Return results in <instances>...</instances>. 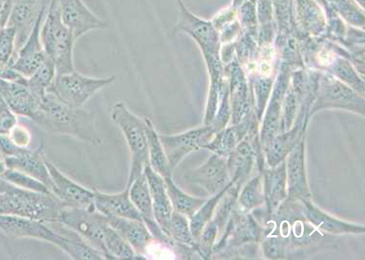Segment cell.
<instances>
[{
	"instance_id": "cell-18",
	"label": "cell",
	"mask_w": 365,
	"mask_h": 260,
	"mask_svg": "<svg viewBox=\"0 0 365 260\" xmlns=\"http://www.w3.org/2000/svg\"><path fill=\"white\" fill-rule=\"evenodd\" d=\"M107 219L108 224L127 241L135 254L140 258L145 259L155 239L144 222L118 217H107Z\"/></svg>"
},
{
	"instance_id": "cell-22",
	"label": "cell",
	"mask_w": 365,
	"mask_h": 260,
	"mask_svg": "<svg viewBox=\"0 0 365 260\" xmlns=\"http://www.w3.org/2000/svg\"><path fill=\"white\" fill-rule=\"evenodd\" d=\"M173 211L185 215L188 219L207 200L192 196L177 186L173 176L163 178Z\"/></svg>"
},
{
	"instance_id": "cell-33",
	"label": "cell",
	"mask_w": 365,
	"mask_h": 260,
	"mask_svg": "<svg viewBox=\"0 0 365 260\" xmlns=\"http://www.w3.org/2000/svg\"><path fill=\"white\" fill-rule=\"evenodd\" d=\"M25 148L16 145L8 135L0 134V153L4 157L16 156Z\"/></svg>"
},
{
	"instance_id": "cell-29",
	"label": "cell",
	"mask_w": 365,
	"mask_h": 260,
	"mask_svg": "<svg viewBox=\"0 0 365 260\" xmlns=\"http://www.w3.org/2000/svg\"><path fill=\"white\" fill-rule=\"evenodd\" d=\"M261 176L250 179L244 186L238 198L239 209L241 211H249L259 206L264 197Z\"/></svg>"
},
{
	"instance_id": "cell-35",
	"label": "cell",
	"mask_w": 365,
	"mask_h": 260,
	"mask_svg": "<svg viewBox=\"0 0 365 260\" xmlns=\"http://www.w3.org/2000/svg\"><path fill=\"white\" fill-rule=\"evenodd\" d=\"M13 0H0V28L8 22Z\"/></svg>"
},
{
	"instance_id": "cell-31",
	"label": "cell",
	"mask_w": 365,
	"mask_h": 260,
	"mask_svg": "<svg viewBox=\"0 0 365 260\" xmlns=\"http://www.w3.org/2000/svg\"><path fill=\"white\" fill-rule=\"evenodd\" d=\"M16 32L14 27L5 26L0 28V64L12 65L16 57Z\"/></svg>"
},
{
	"instance_id": "cell-23",
	"label": "cell",
	"mask_w": 365,
	"mask_h": 260,
	"mask_svg": "<svg viewBox=\"0 0 365 260\" xmlns=\"http://www.w3.org/2000/svg\"><path fill=\"white\" fill-rule=\"evenodd\" d=\"M146 120L150 166L163 178L171 176L173 172L169 167L159 134L152 121L148 118Z\"/></svg>"
},
{
	"instance_id": "cell-11",
	"label": "cell",
	"mask_w": 365,
	"mask_h": 260,
	"mask_svg": "<svg viewBox=\"0 0 365 260\" xmlns=\"http://www.w3.org/2000/svg\"><path fill=\"white\" fill-rule=\"evenodd\" d=\"M45 163L54 185L53 194L66 206L95 209L94 190L88 189L61 173L45 158Z\"/></svg>"
},
{
	"instance_id": "cell-36",
	"label": "cell",
	"mask_w": 365,
	"mask_h": 260,
	"mask_svg": "<svg viewBox=\"0 0 365 260\" xmlns=\"http://www.w3.org/2000/svg\"><path fill=\"white\" fill-rule=\"evenodd\" d=\"M18 187L0 176V194L11 192Z\"/></svg>"
},
{
	"instance_id": "cell-24",
	"label": "cell",
	"mask_w": 365,
	"mask_h": 260,
	"mask_svg": "<svg viewBox=\"0 0 365 260\" xmlns=\"http://www.w3.org/2000/svg\"><path fill=\"white\" fill-rule=\"evenodd\" d=\"M306 213L312 223L330 233L363 232L360 231L359 226L334 219L309 203L306 205Z\"/></svg>"
},
{
	"instance_id": "cell-38",
	"label": "cell",
	"mask_w": 365,
	"mask_h": 260,
	"mask_svg": "<svg viewBox=\"0 0 365 260\" xmlns=\"http://www.w3.org/2000/svg\"><path fill=\"white\" fill-rule=\"evenodd\" d=\"M247 0H233V6L235 7L240 6L243 3H245Z\"/></svg>"
},
{
	"instance_id": "cell-19",
	"label": "cell",
	"mask_w": 365,
	"mask_h": 260,
	"mask_svg": "<svg viewBox=\"0 0 365 260\" xmlns=\"http://www.w3.org/2000/svg\"><path fill=\"white\" fill-rule=\"evenodd\" d=\"M285 169L289 194L293 196L307 194L308 186L305 175L304 149L302 144L292 147L287 154Z\"/></svg>"
},
{
	"instance_id": "cell-25",
	"label": "cell",
	"mask_w": 365,
	"mask_h": 260,
	"mask_svg": "<svg viewBox=\"0 0 365 260\" xmlns=\"http://www.w3.org/2000/svg\"><path fill=\"white\" fill-rule=\"evenodd\" d=\"M103 243L110 259H140L127 241L109 224L104 231Z\"/></svg>"
},
{
	"instance_id": "cell-39",
	"label": "cell",
	"mask_w": 365,
	"mask_h": 260,
	"mask_svg": "<svg viewBox=\"0 0 365 260\" xmlns=\"http://www.w3.org/2000/svg\"><path fill=\"white\" fill-rule=\"evenodd\" d=\"M355 1L363 7L364 0H355Z\"/></svg>"
},
{
	"instance_id": "cell-14",
	"label": "cell",
	"mask_w": 365,
	"mask_h": 260,
	"mask_svg": "<svg viewBox=\"0 0 365 260\" xmlns=\"http://www.w3.org/2000/svg\"><path fill=\"white\" fill-rule=\"evenodd\" d=\"M45 158L43 147L40 146L35 151L26 147L19 155L4 157V161L8 169L19 171L36 179L53 194L54 185L46 167Z\"/></svg>"
},
{
	"instance_id": "cell-15",
	"label": "cell",
	"mask_w": 365,
	"mask_h": 260,
	"mask_svg": "<svg viewBox=\"0 0 365 260\" xmlns=\"http://www.w3.org/2000/svg\"><path fill=\"white\" fill-rule=\"evenodd\" d=\"M128 192L131 201L153 238L160 241L172 240L162 231L155 219L151 196L144 173L133 181Z\"/></svg>"
},
{
	"instance_id": "cell-8",
	"label": "cell",
	"mask_w": 365,
	"mask_h": 260,
	"mask_svg": "<svg viewBox=\"0 0 365 260\" xmlns=\"http://www.w3.org/2000/svg\"><path fill=\"white\" fill-rule=\"evenodd\" d=\"M184 178L188 184L200 186L212 196L232 182L225 157L214 153L200 166L187 171Z\"/></svg>"
},
{
	"instance_id": "cell-37",
	"label": "cell",
	"mask_w": 365,
	"mask_h": 260,
	"mask_svg": "<svg viewBox=\"0 0 365 260\" xmlns=\"http://www.w3.org/2000/svg\"><path fill=\"white\" fill-rule=\"evenodd\" d=\"M7 167L4 161L0 160V176L6 170Z\"/></svg>"
},
{
	"instance_id": "cell-27",
	"label": "cell",
	"mask_w": 365,
	"mask_h": 260,
	"mask_svg": "<svg viewBox=\"0 0 365 260\" xmlns=\"http://www.w3.org/2000/svg\"><path fill=\"white\" fill-rule=\"evenodd\" d=\"M228 186L222 191L207 199L205 203L189 219L190 231L196 241L204 227L212 219L217 204Z\"/></svg>"
},
{
	"instance_id": "cell-16",
	"label": "cell",
	"mask_w": 365,
	"mask_h": 260,
	"mask_svg": "<svg viewBox=\"0 0 365 260\" xmlns=\"http://www.w3.org/2000/svg\"><path fill=\"white\" fill-rule=\"evenodd\" d=\"M93 206L97 211L107 217L143 221L126 188L118 193H105L94 189Z\"/></svg>"
},
{
	"instance_id": "cell-21",
	"label": "cell",
	"mask_w": 365,
	"mask_h": 260,
	"mask_svg": "<svg viewBox=\"0 0 365 260\" xmlns=\"http://www.w3.org/2000/svg\"><path fill=\"white\" fill-rule=\"evenodd\" d=\"M286 186L285 163H280L265 172L264 194L270 211L285 199Z\"/></svg>"
},
{
	"instance_id": "cell-9",
	"label": "cell",
	"mask_w": 365,
	"mask_h": 260,
	"mask_svg": "<svg viewBox=\"0 0 365 260\" xmlns=\"http://www.w3.org/2000/svg\"><path fill=\"white\" fill-rule=\"evenodd\" d=\"M51 0H13L7 26L16 32V54L25 43L38 21L44 16Z\"/></svg>"
},
{
	"instance_id": "cell-4",
	"label": "cell",
	"mask_w": 365,
	"mask_h": 260,
	"mask_svg": "<svg viewBox=\"0 0 365 260\" xmlns=\"http://www.w3.org/2000/svg\"><path fill=\"white\" fill-rule=\"evenodd\" d=\"M115 75L106 77H93L82 74L76 70L62 74H56L48 89L66 104L80 108L97 92L112 84Z\"/></svg>"
},
{
	"instance_id": "cell-26",
	"label": "cell",
	"mask_w": 365,
	"mask_h": 260,
	"mask_svg": "<svg viewBox=\"0 0 365 260\" xmlns=\"http://www.w3.org/2000/svg\"><path fill=\"white\" fill-rule=\"evenodd\" d=\"M56 75L55 65L48 57L41 66L28 79L26 84L41 101L51 86Z\"/></svg>"
},
{
	"instance_id": "cell-6",
	"label": "cell",
	"mask_w": 365,
	"mask_h": 260,
	"mask_svg": "<svg viewBox=\"0 0 365 260\" xmlns=\"http://www.w3.org/2000/svg\"><path fill=\"white\" fill-rule=\"evenodd\" d=\"M0 230L13 239L31 237L48 241L65 252L72 241L66 231H56L44 222L16 215L0 214Z\"/></svg>"
},
{
	"instance_id": "cell-5",
	"label": "cell",
	"mask_w": 365,
	"mask_h": 260,
	"mask_svg": "<svg viewBox=\"0 0 365 260\" xmlns=\"http://www.w3.org/2000/svg\"><path fill=\"white\" fill-rule=\"evenodd\" d=\"M58 221L76 232L107 259H110L103 243L104 231L108 224L106 216L96 209L64 206L60 212Z\"/></svg>"
},
{
	"instance_id": "cell-30",
	"label": "cell",
	"mask_w": 365,
	"mask_h": 260,
	"mask_svg": "<svg viewBox=\"0 0 365 260\" xmlns=\"http://www.w3.org/2000/svg\"><path fill=\"white\" fill-rule=\"evenodd\" d=\"M0 176L23 189L53 194L42 182L19 171L7 168Z\"/></svg>"
},
{
	"instance_id": "cell-7",
	"label": "cell",
	"mask_w": 365,
	"mask_h": 260,
	"mask_svg": "<svg viewBox=\"0 0 365 260\" xmlns=\"http://www.w3.org/2000/svg\"><path fill=\"white\" fill-rule=\"evenodd\" d=\"M215 133L211 126L205 125L176 134H159L171 171L191 152L202 149Z\"/></svg>"
},
{
	"instance_id": "cell-20",
	"label": "cell",
	"mask_w": 365,
	"mask_h": 260,
	"mask_svg": "<svg viewBox=\"0 0 365 260\" xmlns=\"http://www.w3.org/2000/svg\"><path fill=\"white\" fill-rule=\"evenodd\" d=\"M255 153L250 145L242 141L229 154L227 165L231 181L240 184L250 173Z\"/></svg>"
},
{
	"instance_id": "cell-13",
	"label": "cell",
	"mask_w": 365,
	"mask_h": 260,
	"mask_svg": "<svg viewBox=\"0 0 365 260\" xmlns=\"http://www.w3.org/2000/svg\"><path fill=\"white\" fill-rule=\"evenodd\" d=\"M43 18L44 16L38 21L25 43L17 51L12 64L13 68L26 79L30 77L47 58L40 38Z\"/></svg>"
},
{
	"instance_id": "cell-2",
	"label": "cell",
	"mask_w": 365,
	"mask_h": 260,
	"mask_svg": "<svg viewBox=\"0 0 365 260\" xmlns=\"http://www.w3.org/2000/svg\"><path fill=\"white\" fill-rule=\"evenodd\" d=\"M40 38L46 56L55 65L56 74L75 71L73 50L76 42L63 24L57 0H51L43 19Z\"/></svg>"
},
{
	"instance_id": "cell-12",
	"label": "cell",
	"mask_w": 365,
	"mask_h": 260,
	"mask_svg": "<svg viewBox=\"0 0 365 260\" xmlns=\"http://www.w3.org/2000/svg\"><path fill=\"white\" fill-rule=\"evenodd\" d=\"M22 81L0 79V96L16 114L31 118L38 108L40 100Z\"/></svg>"
},
{
	"instance_id": "cell-28",
	"label": "cell",
	"mask_w": 365,
	"mask_h": 260,
	"mask_svg": "<svg viewBox=\"0 0 365 260\" xmlns=\"http://www.w3.org/2000/svg\"><path fill=\"white\" fill-rule=\"evenodd\" d=\"M168 236L176 243L193 248L196 251V241L191 233L189 219L185 215L173 211Z\"/></svg>"
},
{
	"instance_id": "cell-3",
	"label": "cell",
	"mask_w": 365,
	"mask_h": 260,
	"mask_svg": "<svg viewBox=\"0 0 365 260\" xmlns=\"http://www.w3.org/2000/svg\"><path fill=\"white\" fill-rule=\"evenodd\" d=\"M110 117L122 131L130 151V166L126 189L150 165L147 136V120L133 114L121 101L115 103Z\"/></svg>"
},
{
	"instance_id": "cell-34",
	"label": "cell",
	"mask_w": 365,
	"mask_h": 260,
	"mask_svg": "<svg viewBox=\"0 0 365 260\" xmlns=\"http://www.w3.org/2000/svg\"><path fill=\"white\" fill-rule=\"evenodd\" d=\"M14 143L21 147H26L30 141V134L27 129L16 124L8 135Z\"/></svg>"
},
{
	"instance_id": "cell-17",
	"label": "cell",
	"mask_w": 365,
	"mask_h": 260,
	"mask_svg": "<svg viewBox=\"0 0 365 260\" xmlns=\"http://www.w3.org/2000/svg\"><path fill=\"white\" fill-rule=\"evenodd\" d=\"M143 173L148 182L155 219L162 231L168 236L173 209L164 179L154 171L150 165L145 168Z\"/></svg>"
},
{
	"instance_id": "cell-10",
	"label": "cell",
	"mask_w": 365,
	"mask_h": 260,
	"mask_svg": "<svg viewBox=\"0 0 365 260\" xmlns=\"http://www.w3.org/2000/svg\"><path fill=\"white\" fill-rule=\"evenodd\" d=\"M63 24L75 41L85 34L107 27V23L93 13L82 0H57Z\"/></svg>"
},
{
	"instance_id": "cell-32",
	"label": "cell",
	"mask_w": 365,
	"mask_h": 260,
	"mask_svg": "<svg viewBox=\"0 0 365 260\" xmlns=\"http://www.w3.org/2000/svg\"><path fill=\"white\" fill-rule=\"evenodd\" d=\"M16 116L0 96V134H9L17 124Z\"/></svg>"
},
{
	"instance_id": "cell-1",
	"label": "cell",
	"mask_w": 365,
	"mask_h": 260,
	"mask_svg": "<svg viewBox=\"0 0 365 260\" xmlns=\"http://www.w3.org/2000/svg\"><path fill=\"white\" fill-rule=\"evenodd\" d=\"M31 119L51 134L70 136L92 145L102 143L93 113L70 106L50 92L42 97Z\"/></svg>"
}]
</instances>
